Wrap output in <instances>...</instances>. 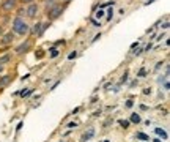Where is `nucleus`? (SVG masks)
Segmentation results:
<instances>
[{
	"instance_id": "obj_1",
	"label": "nucleus",
	"mask_w": 170,
	"mask_h": 142,
	"mask_svg": "<svg viewBox=\"0 0 170 142\" xmlns=\"http://www.w3.org/2000/svg\"><path fill=\"white\" fill-rule=\"evenodd\" d=\"M13 32L17 33V35H22V37L28 33V24L24 21L22 16L14 18V21H13Z\"/></svg>"
},
{
	"instance_id": "obj_2",
	"label": "nucleus",
	"mask_w": 170,
	"mask_h": 142,
	"mask_svg": "<svg viewBox=\"0 0 170 142\" xmlns=\"http://www.w3.org/2000/svg\"><path fill=\"white\" fill-rule=\"evenodd\" d=\"M61 13H63V8H61V6H58V5H55V6H52V8L47 11V18L51 19V21L52 19H57Z\"/></svg>"
},
{
	"instance_id": "obj_3",
	"label": "nucleus",
	"mask_w": 170,
	"mask_h": 142,
	"mask_svg": "<svg viewBox=\"0 0 170 142\" xmlns=\"http://www.w3.org/2000/svg\"><path fill=\"white\" fill-rule=\"evenodd\" d=\"M38 11H39V6L36 3H30V6H28V10H27V16L28 18H36Z\"/></svg>"
},
{
	"instance_id": "obj_4",
	"label": "nucleus",
	"mask_w": 170,
	"mask_h": 142,
	"mask_svg": "<svg viewBox=\"0 0 170 142\" xmlns=\"http://www.w3.org/2000/svg\"><path fill=\"white\" fill-rule=\"evenodd\" d=\"M14 6H16V0H3L2 10L3 11H11V10H14Z\"/></svg>"
},
{
	"instance_id": "obj_5",
	"label": "nucleus",
	"mask_w": 170,
	"mask_h": 142,
	"mask_svg": "<svg viewBox=\"0 0 170 142\" xmlns=\"http://www.w3.org/2000/svg\"><path fill=\"white\" fill-rule=\"evenodd\" d=\"M3 37L5 38H2V43H3V44H10V43L14 40V35L11 33V32H8V33H5L3 35Z\"/></svg>"
},
{
	"instance_id": "obj_6",
	"label": "nucleus",
	"mask_w": 170,
	"mask_h": 142,
	"mask_svg": "<svg viewBox=\"0 0 170 142\" xmlns=\"http://www.w3.org/2000/svg\"><path fill=\"white\" fill-rule=\"evenodd\" d=\"M28 46H30V43L27 41V43H24V44H20V46L16 49V52H17V54H22V52H25L27 49H28Z\"/></svg>"
},
{
	"instance_id": "obj_7",
	"label": "nucleus",
	"mask_w": 170,
	"mask_h": 142,
	"mask_svg": "<svg viewBox=\"0 0 170 142\" xmlns=\"http://www.w3.org/2000/svg\"><path fill=\"white\" fill-rule=\"evenodd\" d=\"M10 81H11V76H3V77H0V87H6Z\"/></svg>"
},
{
	"instance_id": "obj_8",
	"label": "nucleus",
	"mask_w": 170,
	"mask_h": 142,
	"mask_svg": "<svg viewBox=\"0 0 170 142\" xmlns=\"http://www.w3.org/2000/svg\"><path fill=\"white\" fill-rule=\"evenodd\" d=\"M93 134H95V128H88V131L83 134V140H88L93 137Z\"/></svg>"
},
{
	"instance_id": "obj_9",
	"label": "nucleus",
	"mask_w": 170,
	"mask_h": 142,
	"mask_svg": "<svg viewBox=\"0 0 170 142\" xmlns=\"http://www.w3.org/2000/svg\"><path fill=\"white\" fill-rule=\"evenodd\" d=\"M154 131H156V134H158V136H161L162 139H168V134H167L164 130H161V128H156Z\"/></svg>"
},
{
	"instance_id": "obj_10",
	"label": "nucleus",
	"mask_w": 170,
	"mask_h": 142,
	"mask_svg": "<svg viewBox=\"0 0 170 142\" xmlns=\"http://www.w3.org/2000/svg\"><path fill=\"white\" fill-rule=\"evenodd\" d=\"M142 122V118H140V115L139 114H132L131 115V123H136V125H139Z\"/></svg>"
},
{
	"instance_id": "obj_11",
	"label": "nucleus",
	"mask_w": 170,
	"mask_h": 142,
	"mask_svg": "<svg viewBox=\"0 0 170 142\" xmlns=\"http://www.w3.org/2000/svg\"><path fill=\"white\" fill-rule=\"evenodd\" d=\"M136 137H137V139H140V140H143V142L150 140V136H146L145 133H137V134H136Z\"/></svg>"
},
{
	"instance_id": "obj_12",
	"label": "nucleus",
	"mask_w": 170,
	"mask_h": 142,
	"mask_svg": "<svg viewBox=\"0 0 170 142\" xmlns=\"http://www.w3.org/2000/svg\"><path fill=\"white\" fill-rule=\"evenodd\" d=\"M120 126H123V128H128V126H129V122H128V120H120Z\"/></svg>"
},
{
	"instance_id": "obj_13",
	"label": "nucleus",
	"mask_w": 170,
	"mask_h": 142,
	"mask_svg": "<svg viewBox=\"0 0 170 142\" xmlns=\"http://www.w3.org/2000/svg\"><path fill=\"white\" fill-rule=\"evenodd\" d=\"M10 60V55H5V57H2V59H0V65H3V63H6Z\"/></svg>"
},
{
	"instance_id": "obj_14",
	"label": "nucleus",
	"mask_w": 170,
	"mask_h": 142,
	"mask_svg": "<svg viewBox=\"0 0 170 142\" xmlns=\"http://www.w3.org/2000/svg\"><path fill=\"white\" fill-rule=\"evenodd\" d=\"M137 76H139V77H145V76H146V71H145L143 68H142V69L139 71V74H137Z\"/></svg>"
},
{
	"instance_id": "obj_15",
	"label": "nucleus",
	"mask_w": 170,
	"mask_h": 142,
	"mask_svg": "<svg viewBox=\"0 0 170 142\" xmlns=\"http://www.w3.org/2000/svg\"><path fill=\"white\" fill-rule=\"evenodd\" d=\"M76 57H77V52L74 51V52H71V54L68 55V60H73V59H76Z\"/></svg>"
},
{
	"instance_id": "obj_16",
	"label": "nucleus",
	"mask_w": 170,
	"mask_h": 142,
	"mask_svg": "<svg viewBox=\"0 0 170 142\" xmlns=\"http://www.w3.org/2000/svg\"><path fill=\"white\" fill-rule=\"evenodd\" d=\"M112 16H113V10L110 8V10H109V14H107V21H110V19H112Z\"/></svg>"
},
{
	"instance_id": "obj_17",
	"label": "nucleus",
	"mask_w": 170,
	"mask_h": 142,
	"mask_svg": "<svg viewBox=\"0 0 170 142\" xmlns=\"http://www.w3.org/2000/svg\"><path fill=\"white\" fill-rule=\"evenodd\" d=\"M102 16H104V11H102V10H99V11L96 13V18H102Z\"/></svg>"
},
{
	"instance_id": "obj_18",
	"label": "nucleus",
	"mask_w": 170,
	"mask_h": 142,
	"mask_svg": "<svg viewBox=\"0 0 170 142\" xmlns=\"http://www.w3.org/2000/svg\"><path fill=\"white\" fill-rule=\"evenodd\" d=\"M66 126H68V128H74V126H77V123H76V122H69Z\"/></svg>"
},
{
	"instance_id": "obj_19",
	"label": "nucleus",
	"mask_w": 170,
	"mask_h": 142,
	"mask_svg": "<svg viewBox=\"0 0 170 142\" xmlns=\"http://www.w3.org/2000/svg\"><path fill=\"white\" fill-rule=\"evenodd\" d=\"M58 55V51H57V49H54V51L51 52V57H57Z\"/></svg>"
},
{
	"instance_id": "obj_20",
	"label": "nucleus",
	"mask_w": 170,
	"mask_h": 142,
	"mask_svg": "<svg viewBox=\"0 0 170 142\" xmlns=\"http://www.w3.org/2000/svg\"><path fill=\"white\" fill-rule=\"evenodd\" d=\"M128 81V73H124V76L121 77V82H126Z\"/></svg>"
},
{
	"instance_id": "obj_21",
	"label": "nucleus",
	"mask_w": 170,
	"mask_h": 142,
	"mask_svg": "<svg viewBox=\"0 0 170 142\" xmlns=\"http://www.w3.org/2000/svg\"><path fill=\"white\" fill-rule=\"evenodd\" d=\"M101 38V33H98V35H95V38H93V41H96V40H99Z\"/></svg>"
},
{
	"instance_id": "obj_22",
	"label": "nucleus",
	"mask_w": 170,
	"mask_h": 142,
	"mask_svg": "<svg viewBox=\"0 0 170 142\" xmlns=\"http://www.w3.org/2000/svg\"><path fill=\"white\" fill-rule=\"evenodd\" d=\"M22 3H33V0H20Z\"/></svg>"
},
{
	"instance_id": "obj_23",
	"label": "nucleus",
	"mask_w": 170,
	"mask_h": 142,
	"mask_svg": "<svg viewBox=\"0 0 170 142\" xmlns=\"http://www.w3.org/2000/svg\"><path fill=\"white\" fill-rule=\"evenodd\" d=\"M151 47H153V44H151V43H150V44H148V46L145 47V51H150V49H151Z\"/></svg>"
},
{
	"instance_id": "obj_24",
	"label": "nucleus",
	"mask_w": 170,
	"mask_h": 142,
	"mask_svg": "<svg viewBox=\"0 0 170 142\" xmlns=\"http://www.w3.org/2000/svg\"><path fill=\"white\" fill-rule=\"evenodd\" d=\"M132 104H134L132 101H128V103H126V108H131V106H132Z\"/></svg>"
},
{
	"instance_id": "obj_25",
	"label": "nucleus",
	"mask_w": 170,
	"mask_h": 142,
	"mask_svg": "<svg viewBox=\"0 0 170 142\" xmlns=\"http://www.w3.org/2000/svg\"><path fill=\"white\" fill-rule=\"evenodd\" d=\"M153 142H161V140H159V139H154V140H153Z\"/></svg>"
},
{
	"instance_id": "obj_26",
	"label": "nucleus",
	"mask_w": 170,
	"mask_h": 142,
	"mask_svg": "<svg viewBox=\"0 0 170 142\" xmlns=\"http://www.w3.org/2000/svg\"><path fill=\"white\" fill-rule=\"evenodd\" d=\"M2 69H3V68H2V65H0V73H2Z\"/></svg>"
},
{
	"instance_id": "obj_27",
	"label": "nucleus",
	"mask_w": 170,
	"mask_h": 142,
	"mask_svg": "<svg viewBox=\"0 0 170 142\" xmlns=\"http://www.w3.org/2000/svg\"><path fill=\"white\" fill-rule=\"evenodd\" d=\"M0 37H2V28H0Z\"/></svg>"
},
{
	"instance_id": "obj_28",
	"label": "nucleus",
	"mask_w": 170,
	"mask_h": 142,
	"mask_svg": "<svg viewBox=\"0 0 170 142\" xmlns=\"http://www.w3.org/2000/svg\"><path fill=\"white\" fill-rule=\"evenodd\" d=\"M104 142H109V140H104Z\"/></svg>"
}]
</instances>
